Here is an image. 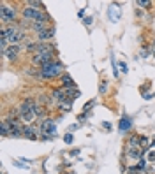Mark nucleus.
<instances>
[{"instance_id": "obj_1", "label": "nucleus", "mask_w": 155, "mask_h": 174, "mask_svg": "<svg viewBox=\"0 0 155 174\" xmlns=\"http://www.w3.org/2000/svg\"><path fill=\"white\" fill-rule=\"evenodd\" d=\"M64 71V65L60 62H49L46 65H42L39 71V77L41 79H51V77L60 76Z\"/></svg>"}, {"instance_id": "obj_2", "label": "nucleus", "mask_w": 155, "mask_h": 174, "mask_svg": "<svg viewBox=\"0 0 155 174\" xmlns=\"http://www.w3.org/2000/svg\"><path fill=\"white\" fill-rule=\"evenodd\" d=\"M2 37H5L11 44H18V42H21V40H27L25 32L19 30V28H16L14 25L13 27H4L2 28Z\"/></svg>"}, {"instance_id": "obj_3", "label": "nucleus", "mask_w": 155, "mask_h": 174, "mask_svg": "<svg viewBox=\"0 0 155 174\" xmlns=\"http://www.w3.org/2000/svg\"><path fill=\"white\" fill-rule=\"evenodd\" d=\"M19 116H21V120L25 121V123H30V121L34 120L36 113H34V102H32V100H25V102L19 106Z\"/></svg>"}, {"instance_id": "obj_4", "label": "nucleus", "mask_w": 155, "mask_h": 174, "mask_svg": "<svg viewBox=\"0 0 155 174\" xmlns=\"http://www.w3.org/2000/svg\"><path fill=\"white\" fill-rule=\"evenodd\" d=\"M23 16L25 19H30L34 23H44V19H48V16H44L41 11L32 9V7H23Z\"/></svg>"}, {"instance_id": "obj_5", "label": "nucleus", "mask_w": 155, "mask_h": 174, "mask_svg": "<svg viewBox=\"0 0 155 174\" xmlns=\"http://www.w3.org/2000/svg\"><path fill=\"white\" fill-rule=\"evenodd\" d=\"M0 19H2L4 25L16 21V11H14V7H11L7 4H2V7H0Z\"/></svg>"}, {"instance_id": "obj_6", "label": "nucleus", "mask_w": 155, "mask_h": 174, "mask_svg": "<svg viewBox=\"0 0 155 174\" xmlns=\"http://www.w3.org/2000/svg\"><path fill=\"white\" fill-rule=\"evenodd\" d=\"M41 132L46 134L48 137L57 135V125H55V121L51 118H44V120L41 121Z\"/></svg>"}, {"instance_id": "obj_7", "label": "nucleus", "mask_w": 155, "mask_h": 174, "mask_svg": "<svg viewBox=\"0 0 155 174\" xmlns=\"http://www.w3.org/2000/svg\"><path fill=\"white\" fill-rule=\"evenodd\" d=\"M108 16H109V19L113 23L120 21V18H122V7H120L118 4H109V7H108Z\"/></svg>"}, {"instance_id": "obj_8", "label": "nucleus", "mask_w": 155, "mask_h": 174, "mask_svg": "<svg viewBox=\"0 0 155 174\" xmlns=\"http://www.w3.org/2000/svg\"><path fill=\"white\" fill-rule=\"evenodd\" d=\"M53 62V53L49 55H34V58H32V63L36 65V67H42V65H46V63Z\"/></svg>"}, {"instance_id": "obj_9", "label": "nucleus", "mask_w": 155, "mask_h": 174, "mask_svg": "<svg viewBox=\"0 0 155 174\" xmlns=\"http://www.w3.org/2000/svg\"><path fill=\"white\" fill-rule=\"evenodd\" d=\"M19 51H21V48H19L18 44H11L9 48H7V51L4 53V56H7L11 60V62H14L16 58H18V55H19Z\"/></svg>"}, {"instance_id": "obj_10", "label": "nucleus", "mask_w": 155, "mask_h": 174, "mask_svg": "<svg viewBox=\"0 0 155 174\" xmlns=\"http://www.w3.org/2000/svg\"><path fill=\"white\" fill-rule=\"evenodd\" d=\"M53 46L51 44H44V42H39L36 48V55H49V53H53Z\"/></svg>"}, {"instance_id": "obj_11", "label": "nucleus", "mask_w": 155, "mask_h": 174, "mask_svg": "<svg viewBox=\"0 0 155 174\" xmlns=\"http://www.w3.org/2000/svg\"><path fill=\"white\" fill-rule=\"evenodd\" d=\"M23 137L30 139V141H37L39 135H37V130L34 127H23Z\"/></svg>"}, {"instance_id": "obj_12", "label": "nucleus", "mask_w": 155, "mask_h": 174, "mask_svg": "<svg viewBox=\"0 0 155 174\" xmlns=\"http://www.w3.org/2000/svg\"><path fill=\"white\" fill-rule=\"evenodd\" d=\"M130 127H132V120L129 118V116H124L122 120H120V134H125L127 130H130Z\"/></svg>"}, {"instance_id": "obj_13", "label": "nucleus", "mask_w": 155, "mask_h": 174, "mask_svg": "<svg viewBox=\"0 0 155 174\" xmlns=\"http://www.w3.org/2000/svg\"><path fill=\"white\" fill-rule=\"evenodd\" d=\"M51 37H55V30H53V28H46V30H42V32L37 34V39H39L41 42H44V40L51 39Z\"/></svg>"}, {"instance_id": "obj_14", "label": "nucleus", "mask_w": 155, "mask_h": 174, "mask_svg": "<svg viewBox=\"0 0 155 174\" xmlns=\"http://www.w3.org/2000/svg\"><path fill=\"white\" fill-rule=\"evenodd\" d=\"M51 98L57 100L58 104H62V102H65V100H67L65 92H64V90H53V92H51Z\"/></svg>"}, {"instance_id": "obj_15", "label": "nucleus", "mask_w": 155, "mask_h": 174, "mask_svg": "<svg viewBox=\"0 0 155 174\" xmlns=\"http://www.w3.org/2000/svg\"><path fill=\"white\" fill-rule=\"evenodd\" d=\"M143 155V150H139V148H129L127 150V156H130V158H141Z\"/></svg>"}, {"instance_id": "obj_16", "label": "nucleus", "mask_w": 155, "mask_h": 174, "mask_svg": "<svg viewBox=\"0 0 155 174\" xmlns=\"http://www.w3.org/2000/svg\"><path fill=\"white\" fill-rule=\"evenodd\" d=\"M11 121L5 118V120H2V135H11Z\"/></svg>"}, {"instance_id": "obj_17", "label": "nucleus", "mask_w": 155, "mask_h": 174, "mask_svg": "<svg viewBox=\"0 0 155 174\" xmlns=\"http://www.w3.org/2000/svg\"><path fill=\"white\" fill-rule=\"evenodd\" d=\"M139 144H141V137L139 135H132L129 139V148H139Z\"/></svg>"}, {"instance_id": "obj_18", "label": "nucleus", "mask_w": 155, "mask_h": 174, "mask_svg": "<svg viewBox=\"0 0 155 174\" xmlns=\"http://www.w3.org/2000/svg\"><path fill=\"white\" fill-rule=\"evenodd\" d=\"M62 83L69 88V86H72V88H76V85H74V81H72V77L69 76V74H64L62 76Z\"/></svg>"}, {"instance_id": "obj_19", "label": "nucleus", "mask_w": 155, "mask_h": 174, "mask_svg": "<svg viewBox=\"0 0 155 174\" xmlns=\"http://www.w3.org/2000/svg\"><path fill=\"white\" fill-rule=\"evenodd\" d=\"M34 113H36V116H44L46 114V109H44V107H41L39 104L34 102Z\"/></svg>"}, {"instance_id": "obj_20", "label": "nucleus", "mask_w": 155, "mask_h": 174, "mask_svg": "<svg viewBox=\"0 0 155 174\" xmlns=\"http://www.w3.org/2000/svg\"><path fill=\"white\" fill-rule=\"evenodd\" d=\"M27 5H30L32 9H39V7H42V4H41V2H37V0H28Z\"/></svg>"}, {"instance_id": "obj_21", "label": "nucleus", "mask_w": 155, "mask_h": 174, "mask_svg": "<svg viewBox=\"0 0 155 174\" xmlns=\"http://www.w3.org/2000/svg\"><path fill=\"white\" fill-rule=\"evenodd\" d=\"M106 90H108V81L102 79V81H101V88H99V92H101V93H106Z\"/></svg>"}, {"instance_id": "obj_22", "label": "nucleus", "mask_w": 155, "mask_h": 174, "mask_svg": "<svg viewBox=\"0 0 155 174\" xmlns=\"http://www.w3.org/2000/svg\"><path fill=\"white\" fill-rule=\"evenodd\" d=\"M136 5H137V7H148V5H150V2H148V0H137Z\"/></svg>"}, {"instance_id": "obj_23", "label": "nucleus", "mask_w": 155, "mask_h": 174, "mask_svg": "<svg viewBox=\"0 0 155 174\" xmlns=\"http://www.w3.org/2000/svg\"><path fill=\"white\" fill-rule=\"evenodd\" d=\"M72 139H74V137H72V134H65V137H64V141H65L67 144H71V143H72Z\"/></svg>"}, {"instance_id": "obj_24", "label": "nucleus", "mask_w": 155, "mask_h": 174, "mask_svg": "<svg viewBox=\"0 0 155 174\" xmlns=\"http://www.w3.org/2000/svg\"><path fill=\"white\" fill-rule=\"evenodd\" d=\"M13 164L16 165V167H21V169H27V167H28L27 164H21V162H13Z\"/></svg>"}, {"instance_id": "obj_25", "label": "nucleus", "mask_w": 155, "mask_h": 174, "mask_svg": "<svg viewBox=\"0 0 155 174\" xmlns=\"http://www.w3.org/2000/svg\"><path fill=\"white\" fill-rule=\"evenodd\" d=\"M143 167H145V160H143V158H139V164L136 165V169H139V171H141Z\"/></svg>"}, {"instance_id": "obj_26", "label": "nucleus", "mask_w": 155, "mask_h": 174, "mask_svg": "<svg viewBox=\"0 0 155 174\" xmlns=\"http://www.w3.org/2000/svg\"><path fill=\"white\" fill-rule=\"evenodd\" d=\"M120 63V69H122V72H127V65H125L124 62H118Z\"/></svg>"}, {"instance_id": "obj_27", "label": "nucleus", "mask_w": 155, "mask_h": 174, "mask_svg": "<svg viewBox=\"0 0 155 174\" xmlns=\"http://www.w3.org/2000/svg\"><path fill=\"white\" fill-rule=\"evenodd\" d=\"M92 21H93L92 18H85V25H86V27H90V25H92Z\"/></svg>"}, {"instance_id": "obj_28", "label": "nucleus", "mask_w": 155, "mask_h": 174, "mask_svg": "<svg viewBox=\"0 0 155 174\" xmlns=\"http://www.w3.org/2000/svg\"><path fill=\"white\" fill-rule=\"evenodd\" d=\"M148 160H150V162H153V160H155V151H152L150 155H148Z\"/></svg>"}, {"instance_id": "obj_29", "label": "nucleus", "mask_w": 155, "mask_h": 174, "mask_svg": "<svg viewBox=\"0 0 155 174\" xmlns=\"http://www.w3.org/2000/svg\"><path fill=\"white\" fill-rule=\"evenodd\" d=\"M92 106H93V100H90V102L86 104V106H85V111H88V109H90V107H92Z\"/></svg>"}, {"instance_id": "obj_30", "label": "nucleus", "mask_w": 155, "mask_h": 174, "mask_svg": "<svg viewBox=\"0 0 155 174\" xmlns=\"http://www.w3.org/2000/svg\"><path fill=\"white\" fill-rule=\"evenodd\" d=\"M102 127H104V129H108V130H111V123H108V121H104V123H102Z\"/></svg>"}, {"instance_id": "obj_31", "label": "nucleus", "mask_w": 155, "mask_h": 174, "mask_svg": "<svg viewBox=\"0 0 155 174\" xmlns=\"http://www.w3.org/2000/svg\"><path fill=\"white\" fill-rule=\"evenodd\" d=\"M127 174H136V167H130V169L127 171Z\"/></svg>"}, {"instance_id": "obj_32", "label": "nucleus", "mask_w": 155, "mask_h": 174, "mask_svg": "<svg viewBox=\"0 0 155 174\" xmlns=\"http://www.w3.org/2000/svg\"><path fill=\"white\" fill-rule=\"evenodd\" d=\"M152 53L155 55V40H153V46H152Z\"/></svg>"}, {"instance_id": "obj_33", "label": "nucleus", "mask_w": 155, "mask_h": 174, "mask_svg": "<svg viewBox=\"0 0 155 174\" xmlns=\"http://www.w3.org/2000/svg\"><path fill=\"white\" fill-rule=\"evenodd\" d=\"M153 56H155V55H153Z\"/></svg>"}]
</instances>
